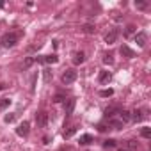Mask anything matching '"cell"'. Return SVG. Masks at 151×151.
Instances as JSON below:
<instances>
[{
    "label": "cell",
    "mask_w": 151,
    "mask_h": 151,
    "mask_svg": "<svg viewBox=\"0 0 151 151\" xmlns=\"http://www.w3.org/2000/svg\"><path fill=\"white\" fill-rule=\"evenodd\" d=\"M18 37H20V34H16V32H7V34H4L2 37H0V45H2L4 48H13V46L18 43Z\"/></svg>",
    "instance_id": "1"
},
{
    "label": "cell",
    "mask_w": 151,
    "mask_h": 151,
    "mask_svg": "<svg viewBox=\"0 0 151 151\" xmlns=\"http://www.w3.org/2000/svg\"><path fill=\"white\" fill-rule=\"evenodd\" d=\"M60 80H62V84H66V86L73 84L75 80H77V71H75V69H66V71L62 73Z\"/></svg>",
    "instance_id": "2"
},
{
    "label": "cell",
    "mask_w": 151,
    "mask_h": 151,
    "mask_svg": "<svg viewBox=\"0 0 151 151\" xmlns=\"http://www.w3.org/2000/svg\"><path fill=\"white\" fill-rule=\"evenodd\" d=\"M75 105H77V100H75V98H69V100L64 101V114H66V117H69V116L73 114Z\"/></svg>",
    "instance_id": "3"
},
{
    "label": "cell",
    "mask_w": 151,
    "mask_h": 151,
    "mask_svg": "<svg viewBox=\"0 0 151 151\" xmlns=\"http://www.w3.org/2000/svg\"><path fill=\"white\" fill-rule=\"evenodd\" d=\"M36 123H37V126L46 128V124H48V112H39V114H36Z\"/></svg>",
    "instance_id": "4"
},
{
    "label": "cell",
    "mask_w": 151,
    "mask_h": 151,
    "mask_svg": "<svg viewBox=\"0 0 151 151\" xmlns=\"http://www.w3.org/2000/svg\"><path fill=\"white\" fill-rule=\"evenodd\" d=\"M29 132H30V124H29V121H23V123L18 124V128H16V133H18L20 137H27Z\"/></svg>",
    "instance_id": "5"
},
{
    "label": "cell",
    "mask_w": 151,
    "mask_h": 151,
    "mask_svg": "<svg viewBox=\"0 0 151 151\" xmlns=\"http://www.w3.org/2000/svg\"><path fill=\"white\" fill-rule=\"evenodd\" d=\"M119 53H121L123 57H126V59H133V57H135V52H133L130 46H126V45H123V46L119 48Z\"/></svg>",
    "instance_id": "6"
},
{
    "label": "cell",
    "mask_w": 151,
    "mask_h": 151,
    "mask_svg": "<svg viewBox=\"0 0 151 151\" xmlns=\"http://www.w3.org/2000/svg\"><path fill=\"white\" fill-rule=\"evenodd\" d=\"M110 78H112L110 71H100V75H98V82L100 84H107V82H110Z\"/></svg>",
    "instance_id": "7"
},
{
    "label": "cell",
    "mask_w": 151,
    "mask_h": 151,
    "mask_svg": "<svg viewBox=\"0 0 151 151\" xmlns=\"http://www.w3.org/2000/svg\"><path fill=\"white\" fill-rule=\"evenodd\" d=\"M116 39H117V30H116V29H112L110 32L105 34V43L112 45V43H116Z\"/></svg>",
    "instance_id": "8"
},
{
    "label": "cell",
    "mask_w": 151,
    "mask_h": 151,
    "mask_svg": "<svg viewBox=\"0 0 151 151\" xmlns=\"http://www.w3.org/2000/svg\"><path fill=\"white\" fill-rule=\"evenodd\" d=\"M135 43H137L140 48H144V46H146V34H144V32H137V34H135Z\"/></svg>",
    "instance_id": "9"
},
{
    "label": "cell",
    "mask_w": 151,
    "mask_h": 151,
    "mask_svg": "<svg viewBox=\"0 0 151 151\" xmlns=\"http://www.w3.org/2000/svg\"><path fill=\"white\" fill-rule=\"evenodd\" d=\"M123 121H119V119H114V117H109V126H112L114 130H121L123 128Z\"/></svg>",
    "instance_id": "10"
},
{
    "label": "cell",
    "mask_w": 151,
    "mask_h": 151,
    "mask_svg": "<svg viewBox=\"0 0 151 151\" xmlns=\"http://www.w3.org/2000/svg\"><path fill=\"white\" fill-rule=\"evenodd\" d=\"M86 60V55H84V52H77V53H75V57H73V64H82Z\"/></svg>",
    "instance_id": "11"
},
{
    "label": "cell",
    "mask_w": 151,
    "mask_h": 151,
    "mask_svg": "<svg viewBox=\"0 0 151 151\" xmlns=\"http://www.w3.org/2000/svg\"><path fill=\"white\" fill-rule=\"evenodd\" d=\"M117 114H119V121H123V123H128L132 119V114L128 110H119Z\"/></svg>",
    "instance_id": "12"
},
{
    "label": "cell",
    "mask_w": 151,
    "mask_h": 151,
    "mask_svg": "<svg viewBox=\"0 0 151 151\" xmlns=\"http://www.w3.org/2000/svg\"><path fill=\"white\" fill-rule=\"evenodd\" d=\"M132 119H133L135 123H140V121L144 119V112H142V110H133V112H132Z\"/></svg>",
    "instance_id": "13"
},
{
    "label": "cell",
    "mask_w": 151,
    "mask_h": 151,
    "mask_svg": "<svg viewBox=\"0 0 151 151\" xmlns=\"http://www.w3.org/2000/svg\"><path fill=\"white\" fill-rule=\"evenodd\" d=\"M39 60H43V62H46V64H55V62L59 60V57L53 53V55H46V57H43V59H39Z\"/></svg>",
    "instance_id": "14"
},
{
    "label": "cell",
    "mask_w": 151,
    "mask_h": 151,
    "mask_svg": "<svg viewBox=\"0 0 151 151\" xmlns=\"http://www.w3.org/2000/svg\"><path fill=\"white\" fill-rule=\"evenodd\" d=\"M82 146H87V144H91L93 142V135H89V133H84L82 137H80V140H78Z\"/></svg>",
    "instance_id": "15"
},
{
    "label": "cell",
    "mask_w": 151,
    "mask_h": 151,
    "mask_svg": "<svg viewBox=\"0 0 151 151\" xmlns=\"http://www.w3.org/2000/svg\"><path fill=\"white\" fill-rule=\"evenodd\" d=\"M43 78H45V82H46V84H48V82L53 78V73H52V69H48V68H46V69L43 71Z\"/></svg>",
    "instance_id": "16"
},
{
    "label": "cell",
    "mask_w": 151,
    "mask_h": 151,
    "mask_svg": "<svg viewBox=\"0 0 151 151\" xmlns=\"http://www.w3.org/2000/svg\"><path fill=\"white\" fill-rule=\"evenodd\" d=\"M119 110H121L119 107H110V109L105 110V116H107V117H114V116H116L114 112H119Z\"/></svg>",
    "instance_id": "17"
},
{
    "label": "cell",
    "mask_w": 151,
    "mask_h": 151,
    "mask_svg": "<svg viewBox=\"0 0 151 151\" xmlns=\"http://www.w3.org/2000/svg\"><path fill=\"white\" fill-rule=\"evenodd\" d=\"M140 135H142L144 139H151V128H149V126H144V128L140 130Z\"/></svg>",
    "instance_id": "18"
},
{
    "label": "cell",
    "mask_w": 151,
    "mask_h": 151,
    "mask_svg": "<svg viewBox=\"0 0 151 151\" xmlns=\"http://www.w3.org/2000/svg\"><path fill=\"white\" fill-rule=\"evenodd\" d=\"M9 105H11V100H9V98H2V100H0V110L7 109Z\"/></svg>",
    "instance_id": "19"
},
{
    "label": "cell",
    "mask_w": 151,
    "mask_h": 151,
    "mask_svg": "<svg viewBox=\"0 0 151 151\" xmlns=\"http://www.w3.org/2000/svg\"><path fill=\"white\" fill-rule=\"evenodd\" d=\"M75 133H77V126H71L68 132H64V139H69V137H73Z\"/></svg>",
    "instance_id": "20"
},
{
    "label": "cell",
    "mask_w": 151,
    "mask_h": 151,
    "mask_svg": "<svg viewBox=\"0 0 151 151\" xmlns=\"http://www.w3.org/2000/svg\"><path fill=\"white\" fill-rule=\"evenodd\" d=\"M103 147H105V149H109V147H116V140H114V139H107V140L103 142Z\"/></svg>",
    "instance_id": "21"
},
{
    "label": "cell",
    "mask_w": 151,
    "mask_h": 151,
    "mask_svg": "<svg viewBox=\"0 0 151 151\" xmlns=\"http://www.w3.org/2000/svg\"><path fill=\"white\" fill-rule=\"evenodd\" d=\"M112 94H114V89H103V91H100V96H103V98H109Z\"/></svg>",
    "instance_id": "22"
},
{
    "label": "cell",
    "mask_w": 151,
    "mask_h": 151,
    "mask_svg": "<svg viewBox=\"0 0 151 151\" xmlns=\"http://www.w3.org/2000/svg\"><path fill=\"white\" fill-rule=\"evenodd\" d=\"M94 30H96L94 25H84V32L86 34H94Z\"/></svg>",
    "instance_id": "23"
},
{
    "label": "cell",
    "mask_w": 151,
    "mask_h": 151,
    "mask_svg": "<svg viewBox=\"0 0 151 151\" xmlns=\"http://www.w3.org/2000/svg\"><path fill=\"white\" fill-rule=\"evenodd\" d=\"M16 119V114H7V116H4V123H13Z\"/></svg>",
    "instance_id": "24"
},
{
    "label": "cell",
    "mask_w": 151,
    "mask_h": 151,
    "mask_svg": "<svg viewBox=\"0 0 151 151\" xmlns=\"http://www.w3.org/2000/svg\"><path fill=\"white\" fill-rule=\"evenodd\" d=\"M103 62H105V64H114V59H112V55H109V53H107V55L103 57Z\"/></svg>",
    "instance_id": "25"
},
{
    "label": "cell",
    "mask_w": 151,
    "mask_h": 151,
    "mask_svg": "<svg viewBox=\"0 0 151 151\" xmlns=\"http://www.w3.org/2000/svg\"><path fill=\"white\" fill-rule=\"evenodd\" d=\"M53 101H55V103H60V101H66V98H64V94H57V96L53 98Z\"/></svg>",
    "instance_id": "26"
},
{
    "label": "cell",
    "mask_w": 151,
    "mask_h": 151,
    "mask_svg": "<svg viewBox=\"0 0 151 151\" xmlns=\"http://www.w3.org/2000/svg\"><path fill=\"white\" fill-rule=\"evenodd\" d=\"M135 6H137L139 9H144V7H146L147 4H146V2H135Z\"/></svg>",
    "instance_id": "27"
},
{
    "label": "cell",
    "mask_w": 151,
    "mask_h": 151,
    "mask_svg": "<svg viewBox=\"0 0 151 151\" xmlns=\"http://www.w3.org/2000/svg\"><path fill=\"white\" fill-rule=\"evenodd\" d=\"M133 32H135V27H133V25H130V27L126 29V34H133Z\"/></svg>",
    "instance_id": "28"
},
{
    "label": "cell",
    "mask_w": 151,
    "mask_h": 151,
    "mask_svg": "<svg viewBox=\"0 0 151 151\" xmlns=\"http://www.w3.org/2000/svg\"><path fill=\"white\" fill-rule=\"evenodd\" d=\"M32 62H34V59H30V57H29V59H27V60H25V68H29V66H30V64H32Z\"/></svg>",
    "instance_id": "29"
},
{
    "label": "cell",
    "mask_w": 151,
    "mask_h": 151,
    "mask_svg": "<svg viewBox=\"0 0 151 151\" xmlns=\"http://www.w3.org/2000/svg\"><path fill=\"white\" fill-rule=\"evenodd\" d=\"M98 130H100V132H105V130H107V124H98Z\"/></svg>",
    "instance_id": "30"
},
{
    "label": "cell",
    "mask_w": 151,
    "mask_h": 151,
    "mask_svg": "<svg viewBox=\"0 0 151 151\" xmlns=\"http://www.w3.org/2000/svg\"><path fill=\"white\" fill-rule=\"evenodd\" d=\"M128 142H130V147H132V149L137 147V142H135V140H128Z\"/></svg>",
    "instance_id": "31"
},
{
    "label": "cell",
    "mask_w": 151,
    "mask_h": 151,
    "mask_svg": "<svg viewBox=\"0 0 151 151\" xmlns=\"http://www.w3.org/2000/svg\"><path fill=\"white\" fill-rule=\"evenodd\" d=\"M4 87H6V86H4V84H0V91H2V89H4Z\"/></svg>",
    "instance_id": "32"
},
{
    "label": "cell",
    "mask_w": 151,
    "mask_h": 151,
    "mask_svg": "<svg viewBox=\"0 0 151 151\" xmlns=\"http://www.w3.org/2000/svg\"><path fill=\"white\" fill-rule=\"evenodd\" d=\"M121 151H128V149H121Z\"/></svg>",
    "instance_id": "33"
}]
</instances>
